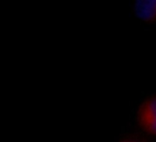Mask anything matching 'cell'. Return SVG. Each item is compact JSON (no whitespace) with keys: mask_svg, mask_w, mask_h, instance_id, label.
<instances>
[{"mask_svg":"<svg viewBox=\"0 0 156 142\" xmlns=\"http://www.w3.org/2000/svg\"><path fill=\"white\" fill-rule=\"evenodd\" d=\"M139 122L145 131L156 135V96L142 103L139 111Z\"/></svg>","mask_w":156,"mask_h":142,"instance_id":"1","label":"cell"},{"mask_svg":"<svg viewBox=\"0 0 156 142\" xmlns=\"http://www.w3.org/2000/svg\"><path fill=\"white\" fill-rule=\"evenodd\" d=\"M137 15L145 21H156V1H138L136 3Z\"/></svg>","mask_w":156,"mask_h":142,"instance_id":"2","label":"cell"},{"mask_svg":"<svg viewBox=\"0 0 156 142\" xmlns=\"http://www.w3.org/2000/svg\"><path fill=\"white\" fill-rule=\"evenodd\" d=\"M121 142H139V141H136V140H132V139H125V140H122Z\"/></svg>","mask_w":156,"mask_h":142,"instance_id":"3","label":"cell"}]
</instances>
